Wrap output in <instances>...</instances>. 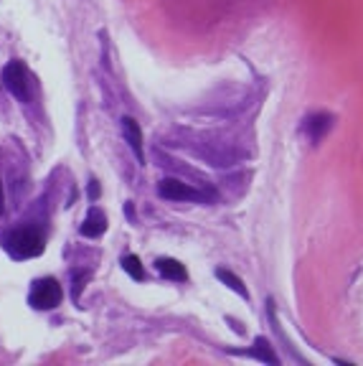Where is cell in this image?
Here are the masks:
<instances>
[{
    "instance_id": "obj_4",
    "label": "cell",
    "mask_w": 363,
    "mask_h": 366,
    "mask_svg": "<svg viewBox=\"0 0 363 366\" xmlns=\"http://www.w3.org/2000/svg\"><path fill=\"white\" fill-rule=\"evenodd\" d=\"M158 193L168 201H203V193L198 188L188 186L180 178H163Z\"/></svg>"
},
{
    "instance_id": "obj_1",
    "label": "cell",
    "mask_w": 363,
    "mask_h": 366,
    "mask_svg": "<svg viewBox=\"0 0 363 366\" xmlns=\"http://www.w3.org/2000/svg\"><path fill=\"white\" fill-rule=\"evenodd\" d=\"M6 250L11 252L16 260H31L44 252V237L36 229H13L6 234Z\"/></svg>"
},
{
    "instance_id": "obj_10",
    "label": "cell",
    "mask_w": 363,
    "mask_h": 366,
    "mask_svg": "<svg viewBox=\"0 0 363 366\" xmlns=\"http://www.w3.org/2000/svg\"><path fill=\"white\" fill-rule=\"evenodd\" d=\"M120 265H122V270H125V273L130 275V278H133V280H145L143 262H140L135 255H125V257H122Z\"/></svg>"
},
{
    "instance_id": "obj_9",
    "label": "cell",
    "mask_w": 363,
    "mask_h": 366,
    "mask_svg": "<svg viewBox=\"0 0 363 366\" xmlns=\"http://www.w3.org/2000/svg\"><path fill=\"white\" fill-rule=\"evenodd\" d=\"M216 278H219L221 283H226V285H229L231 290H234V293H239V295H242V298H249V290H247V288H244V283L237 278V275L231 273V270L219 268V270H216Z\"/></svg>"
},
{
    "instance_id": "obj_12",
    "label": "cell",
    "mask_w": 363,
    "mask_h": 366,
    "mask_svg": "<svg viewBox=\"0 0 363 366\" xmlns=\"http://www.w3.org/2000/svg\"><path fill=\"white\" fill-rule=\"evenodd\" d=\"M97 196H99L97 181H89V198H92V201H97Z\"/></svg>"
},
{
    "instance_id": "obj_3",
    "label": "cell",
    "mask_w": 363,
    "mask_h": 366,
    "mask_svg": "<svg viewBox=\"0 0 363 366\" xmlns=\"http://www.w3.org/2000/svg\"><path fill=\"white\" fill-rule=\"evenodd\" d=\"M3 84L8 87V92L13 94L16 99L26 102L29 99V87H31V79H29V69H26L21 61H11V64L3 69Z\"/></svg>"
},
{
    "instance_id": "obj_2",
    "label": "cell",
    "mask_w": 363,
    "mask_h": 366,
    "mask_svg": "<svg viewBox=\"0 0 363 366\" xmlns=\"http://www.w3.org/2000/svg\"><path fill=\"white\" fill-rule=\"evenodd\" d=\"M29 303L31 308L36 310H51L61 303V285L56 283L53 278H41L31 285L29 293Z\"/></svg>"
},
{
    "instance_id": "obj_6",
    "label": "cell",
    "mask_w": 363,
    "mask_h": 366,
    "mask_svg": "<svg viewBox=\"0 0 363 366\" xmlns=\"http://www.w3.org/2000/svg\"><path fill=\"white\" fill-rule=\"evenodd\" d=\"M104 229H107V216H104L97 206L89 209L87 219L81 221V234L89 237V239H94V237H99V234H104Z\"/></svg>"
},
{
    "instance_id": "obj_13",
    "label": "cell",
    "mask_w": 363,
    "mask_h": 366,
    "mask_svg": "<svg viewBox=\"0 0 363 366\" xmlns=\"http://www.w3.org/2000/svg\"><path fill=\"white\" fill-rule=\"evenodd\" d=\"M0 214H3V181H0Z\"/></svg>"
},
{
    "instance_id": "obj_8",
    "label": "cell",
    "mask_w": 363,
    "mask_h": 366,
    "mask_svg": "<svg viewBox=\"0 0 363 366\" xmlns=\"http://www.w3.org/2000/svg\"><path fill=\"white\" fill-rule=\"evenodd\" d=\"M330 120H333V117H330V115H323V112H320V115H312L310 120L305 122V130L310 133V138H312V140H320V138H323V135L330 130Z\"/></svg>"
},
{
    "instance_id": "obj_5",
    "label": "cell",
    "mask_w": 363,
    "mask_h": 366,
    "mask_svg": "<svg viewBox=\"0 0 363 366\" xmlns=\"http://www.w3.org/2000/svg\"><path fill=\"white\" fill-rule=\"evenodd\" d=\"M122 135H125L127 146L133 148V153L138 156L140 163H145V151H143V130L133 117H122Z\"/></svg>"
},
{
    "instance_id": "obj_11",
    "label": "cell",
    "mask_w": 363,
    "mask_h": 366,
    "mask_svg": "<svg viewBox=\"0 0 363 366\" xmlns=\"http://www.w3.org/2000/svg\"><path fill=\"white\" fill-rule=\"evenodd\" d=\"M257 349L254 351H247V356H257L260 361H270V364H280V359H277L275 354H272L270 343L265 341V338H257V343H254Z\"/></svg>"
},
{
    "instance_id": "obj_7",
    "label": "cell",
    "mask_w": 363,
    "mask_h": 366,
    "mask_svg": "<svg viewBox=\"0 0 363 366\" xmlns=\"http://www.w3.org/2000/svg\"><path fill=\"white\" fill-rule=\"evenodd\" d=\"M155 268H158V273H160L163 278L175 280V283H183V280L188 278L185 268L180 265L178 260H173V257H160V260L155 262Z\"/></svg>"
}]
</instances>
